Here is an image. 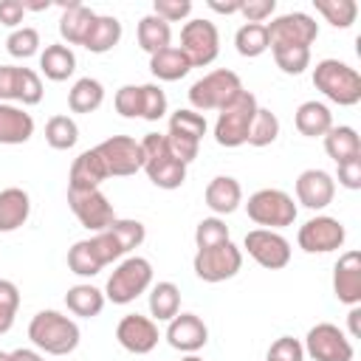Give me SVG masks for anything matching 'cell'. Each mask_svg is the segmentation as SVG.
Listing matches in <instances>:
<instances>
[{"instance_id":"1","label":"cell","mask_w":361,"mask_h":361,"mask_svg":"<svg viewBox=\"0 0 361 361\" xmlns=\"http://www.w3.org/2000/svg\"><path fill=\"white\" fill-rule=\"evenodd\" d=\"M28 338L48 355H68L79 347V324L59 310H39L28 324Z\"/></svg>"},{"instance_id":"2","label":"cell","mask_w":361,"mask_h":361,"mask_svg":"<svg viewBox=\"0 0 361 361\" xmlns=\"http://www.w3.org/2000/svg\"><path fill=\"white\" fill-rule=\"evenodd\" d=\"M141 152H144V172L158 189H180L186 180V164L175 158V152L166 144V135L161 133H147L141 138Z\"/></svg>"},{"instance_id":"3","label":"cell","mask_w":361,"mask_h":361,"mask_svg":"<svg viewBox=\"0 0 361 361\" xmlns=\"http://www.w3.org/2000/svg\"><path fill=\"white\" fill-rule=\"evenodd\" d=\"M313 85L322 90L333 104L353 107L361 102V76L341 59H322L313 68Z\"/></svg>"},{"instance_id":"4","label":"cell","mask_w":361,"mask_h":361,"mask_svg":"<svg viewBox=\"0 0 361 361\" xmlns=\"http://www.w3.org/2000/svg\"><path fill=\"white\" fill-rule=\"evenodd\" d=\"M243 82L234 71L228 68H217L206 76H200L192 87H189V104L192 110L197 113H206V110H223L226 104H231L240 93H243Z\"/></svg>"},{"instance_id":"5","label":"cell","mask_w":361,"mask_h":361,"mask_svg":"<svg viewBox=\"0 0 361 361\" xmlns=\"http://www.w3.org/2000/svg\"><path fill=\"white\" fill-rule=\"evenodd\" d=\"M257 96L251 90H243L231 104H226L214 121V141L220 147H243L248 141V130H251V121L257 116Z\"/></svg>"},{"instance_id":"6","label":"cell","mask_w":361,"mask_h":361,"mask_svg":"<svg viewBox=\"0 0 361 361\" xmlns=\"http://www.w3.org/2000/svg\"><path fill=\"white\" fill-rule=\"evenodd\" d=\"M149 285H152V265H149V259H144V257H127L110 274L107 288H104V299H110L113 305H130Z\"/></svg>"},{"instance_id":"7","label":"cell","mask_w":361,"mask_h":361,"mask_svg":"<svg viewBox=\"0 0 361 361\" xmlns=\"http://www.w3.org/2000/svg\"><path fill=\"white\" fill-rule=\"evenodd\" d=\"M203 135H206V116L203 113H197L192 107H183V110H175L169 116L166 144L175 152V158H180L186 166L197 158Z\"/></svg>"},{"instance_id":"8","label":"cell","mask_w":361,"mask_h":361,"mask_svg":"<svg viewBox=\"0 0 361 361\" xmlns=\"http://www.w3.org/2000/svg\"><path fill=\"white\" fill-rule=\"evenodd\" d=\"M245 212L257 226L274 231V228L293 226L299 209H296V203H293V197L288 192H282V189H259V192H254L248 197Z\"/></svg>"},{"instance_id":"9","label":"cell","mask_w":361,"mask_h":361,"mask_svg":"<svg viewBox=\"0 0 361 361\" xmlns=\"http://www.w3.org/2000/svg\"><path fill=\"white\" fill-rule=\"evenodd\" d=\"M192 268H195L197 279H203V282H212V285L226 282L243 268V251L231 240H226L220 245L197 248V254L192 259Z\"/></svg>"},{"instance_id":"10","label":"cell","mask_w":361,"mask_h":361,"mask_svg":"<svg viewBox=\"0 0 361 361\" xmlns=\"http://www.w3.org/2000/svg\"><path fill=\"white\" fill-rule=\"evenodd\" d=\"M192 68H206L220 54V34L212 20H189L180 28V45H178Z\"/></svg>"},{"instance_id":"11","label":"cell","mask_w":361,"mask_h":361,"mask_svg":"<svg viewBox=\"0 0 361 361\" xmlns=\"http://www.w3.org/2000/svg\"><path fill=\"white\" fill-rule=\"evenodd\" d=\"M305 353L313 361H353L355 350L353 341L347 338V333L330 322H319L307 330L305 336Z\"/></svg>"},{"instance_id":"12","label":"cell","mask_w":361,"mask_h":361,"mask_svg":"<svg viewBox=\"0 0 361 361\" xmlns=\"http://www.w3.org/2000/svg\"><path fill=\"white\" fill-rule=\"evenodd\" d=\"M268 28V42L271 48L276 45H296V48H310L319 37V23L305 14V11H290V14H279L271 23H265Z\"/></svg>"},{"instance_id":"13","label":"cell","mask_w":361,"mask_h":361,"mask_svg":"<svg viewBox=\"0 0 361 361\" xmlns=\"http://www.w3.org/2000/svg\"><path fill=\"white\" fill-rule=\"evenodd\" d=\"M68 206L76 214V220L85 228H90L93 234L104 231L116 220L113 203L107 200V195L102 189H71L68 186Z\"/></svg>"},{"instance_id":"14","label":"cell","mask_w":361,"mask_h":361,"mask_svg":"<svg viewBox=\"0 0 361 361\" xmlns=\"http://www.w3.org/2000/svg\"><path fill=\"white\" fill-rule=\"evenodd\" d=\"M96 152L102 155V161L107 166V175H116V178L135 175L144 166L141 141H135L130 135H110L96 147Z\"/></svg>"},{"instance_id":"15","label":"cell","mask_w":361,"mask_h":361,"mask_svg":"<svg viewBox=\"0 0 361 361\" xmlns=\"http://www.w3.org/2000/svg\"><path fill=\"white\" fill-rule=\"evenodd\" d=\"M243 245H245L248 257H251L257 265L268 268V271H279V268H285V265L290 262V243H288L279 231L254 228V231L245 234Z\"/></svg>"},{"instance_id":"16","label":"cell","mask_w":361,"mask_h":361,"mask_svg":"<svg viewBox=\"0 0 361 361\" xmlns=\"http://www.w3.org/2000/svg\"><path fill=\"white\" fill-rule=\"evenodd\" d=\"M296 240H299V248L307 254H327V251H336L344 245L347 231H344L341 220L327 217V214H316L299 228Z\"/></svg>"},{"instance_id":"17","label":"cell","mask_w":361,"mask_h":361,"mask_svg":"<svg viewBox=\"0 0 361 361\" xmlns=\"http://www.w3.org/2000/svg\"><path fill=\"white\" fill-rule=\"evenodd\" d=\"M116 338L118 344L133 353V355H147L155 350L158 344V324L149 316L141 313H127L118 324H116Z\"/></svg>"},{"instance_id":"18","label":"cell","mask_w":361,"mask_h":361,"mask_svg":"<svg viewBox=\"0 0 361 361\" xmlns=\"http://www.w3.org/2000/svg\"><path fill=\"white\" fill-rule=\"evenodd\" d=\"M336 197V180L330 172L324 169H305L299 178H296V200L305 206V209H324L330 206Z\"/></svg>"},{"instance_id":"19","label":"cell","mask_w":361,"mask_h":361,"mask_svg":"<svg viewBox=\"0 0 361 361\" xmlns=\"http://www.w3.org/2000/svg\"><path fill=\"white\" fill-rule=\"evenodd\" d=\"M333 293L344 305H361V254L344 251L333 268Z\"/></svg>"},{"instance_id":"20","label":"cell","mask_w":361,"mask_h":361,"mask_svg":"<svg viewBox=\"0 0 361 361\" xmlns=\"http://www.w3.org/2000/svg\"><path fill=\"white\" fill-rule=\"evenodd\" d=\"M166 341H169V347H175L180 353H197L209 341V327L195 313H178L175 319H169Z\"/></svg>"},{"instance_id":"21","label":"cell","mask_w":361,"mask_h":361,"mask_svg":"<svg viewBox=\"0 0 361 361\" xmlns=\"http://www.w3.org/2000/svg\"><path fill=\"white\" fill-rule=\"evenodd\" d=\"M104 178H110L107 166H104L102 155L93 147V149H85L73 158L71 172H68V186L71 189H99Z\"/></svg>"},{"instance_id":"22","label":"cell","mask_w":361,"mask_h":361,"mask_svg":"<svg viewBox=\"0 0 361 361\" xmlns=\"http://www.w3.org/2000/svg\"><path fill=\"white\" fill-rule=\"evenodd\" d=\"M62 17H59V37L71 45H85V37L96 20V11L87 8L85 3L79 0H71V3H62Z\"/></svg>"},{"instance_id":"23","label":"cell","mask_w":361,"mask_h":361,"mask_svg":"<svg viewBox=\"0 0 361 361\" xmlns=\"http://www.w3.org/2000/svg\"><path fill=\"white\" fill-rule=\"evenodd\" d=\"M203 197H206V206L214 212V217L217 214H231L243 203V186L231 175H217V178L209 180Z\"/></svg>"},{"instance_id":"24","label":"cell","mask_w":361,"mask_h":361,"mask_svg":"<svg viewBox=\"0 0 361 361\" xmlns=\"http://www.w3.org/2000/svg\"><path fill=\"white\" fill-rule=\"evenodd\" d=\"M31 214V197L20 186H8L0 192V234L17 231Z\"/></svg>"},{"instance_id":"25","label":"cell","mask_w":361,"mask_h":361,"mask_svg":"<svg viewBox=\"0 0 361 361\" xmlns=\"http://www.w3.org/2000/svg\"><path fill=\"white\" fill-rule=\"evenodd\" d=\"M34 135V118L17 104L0 102V144H25Z\"/></svg>"},{"instance_id":"26","label":"cell","mask_w":361,"mask_h":361,"mask_svg":"<svg viewBox=\"0 0 361 361\" xmlns=\"http://www.w3.org/2000/svg\"><path fill=\"white\" fill-rule=\"evenodd\" d=\"M293 124L302 135L307 138H324V133L333 127V113L324 102H302L296 107V116H293Z\"/></svg>"},{"instance_id":"27","label":"cell","mask_w":361,"mask_h":361,"mask_svg":"<svg viewBox=\"0 0 361 361\" xmlns=\"http://www.w3.org/2000/svg\"><path fill=\"white\" fill-rule=\"evenodd\" d=\"M121 39V20L113 14H96L87 37H85V48L90 54H107L118 45Z\"/></svg>"},{"instance_id":"28","label":"cell","mask_w":361,"mask_h":361,"mask_svg":"<svg viewBox=\"0 0 361 361\" xmlns=\"http://www.w3.org/2000/svg\"><path fill=\"white\" fill-rule=\"evenodd\" d=\"M39 71L51 82H65L76 71V54L68 45H62V42L45 45V51L39 54Z\"/></svg>"},{"instance_id":"29","label":"cell","mask_w":361,"mask_h":361,"mask_svg":"<svg viewBox=\"0 0 361 361\" xmlns=\"http://www.w3.org/2000/svg\"><path fill=\"white\" fill-rule=\"evenodd\" d=\"M149 71L161 82H178L192 71V65H189L186 54L178 45H169V48H164V51L149 56Z\"/></svg>"},{"instance_id":"30","label":"cell","mask_w":361,"mask_h":361,"mask_svg":"<svg viewBox=\"0 0 361 361\" xmlns=\"http://www.w3.org/2000/svg\"><path fill=\"white\" fill-rule=\"evenodd\" d=\"M324 152L336 161V164H341V161H347V158H358L361 155V138H358V133L353 130V127H347V124H333L327 133H324Z\"/></svg>"},{"instance_id":"31","label":"cell","mask_w":361,"mask_h":361,"mask_svg":"<svg viewBox=\"0 0 361 361\" xmlns=\"http://www.w3.org/2000/svg\"><path fill=\"white\" fill-rule=\"evenodd\" d=\"M104 102V85L93 76H82L73 82V87L68 90V107L73 113H93L99 110Z\"/></svg>"},{"instance_id":"32","label":"cell","mask_w":361,"mask_h":361,"mask_svg":"<svg viewBox=\"0 0 361 361\" xmlns=\"http://www.w3.org/2000/svg\"><path fill=\"white\" fill-rule=\"evenodd\" d=\"M135 37H138L141 51H147V54L152 56V54L169 48V42H172V28H169V23H164L161 17L147 14V17L138 20V31H135Z\"/></svg>"},{"instance_id":"33","label":"cell","mask_w":361,"mask_h":361,"mask_svg":"<svg viewBox=\"0 0 361 361\" xmlns=\"http://www.w3.org/2000/svg\"><path fill=\"white\" fill-rule=\"evenodd\" d=\"M65 305H68V310H71L73 316L93 319V316H99L102 307H104V293H102L99 288L82 282V285L68 288V293H65Z\"/></svg>"},{"instance_id":"34","label":"cell","mask_w":361,"mask_h":361,"mask_svg":"<svg viewBox=\"0 0 361 361\" xmlns=\"http://www.w3.org/2000/svg\"><path fill=\"white\" fill-rule=\"evenodd\" d=\"M149 313L155 322H169L180 313V290L175 282H158L149 290Z\"/></svg>"},{"instance_id":"35","label":"cell","mask_w":361,"mask_h":361,"mask_svg":"<svg viewBox=\"0 0 361 361\" xmlns=\"http://www.w3.org/2000/svg\"><path fill=\"white\" fill-rule=\"evenodd\" d=\"M234 45H237V54L240 56H248V59L265 54L271 48L265 23H245V25H240L237 34H234Z\"/></svg>"},{"instance_id":"36","label":"cell","mask_w":361,"mask_h":361,"mask_svg":"<svg viewBox=\"0 0 361 361\" xmlns=\"http://www.w3.org/2000/svg\"><path fill=\"white\" fill-rule=\"evenodd\" d=\"M313 6L333 28H350L358 17V3L355 0H313Z\"/></svg>"},{"instance_id":"37","label":"cell","mask_w":361,"mask_h":361,"mask_svg":"<svg viewBox=\"0 0 361 361\" xmlns=\"http://www.w3.org/2000/svg\"><path fill=\"white\" fill-rule=\"evenodd\" d=\"M45 141L54 149H71L79 141V127L71 116H51L45 124Z\"/></svg>"},{"instance_id":"38","label":"cell","mask_w":361,"mask_h":361,"mask_svg":"<svg viewBox=\"0 0 361 361\" xmlns=\"http://www.w3.org/2000/svg\"><path fill=\"white\" fill-rule=\"evenodd\" d=\"M276 135H279V118H276V113L268 110V107H257V116L251 121V130H248V141L245 144H251V147H268V144L276 141Z\"/></svg>"},{"instance_id":"39","label":"cell","mask_w":361,"mask_h":361,"mask_svg":"<svg viewBox=\"0 0 361 361\" xmlns=\"http://www.w3.org/2000/svg\"><path fill=\"white\" fill-rule=\"evenodd\" d=\"M107 231L113 234V240H116V245L121 248V254H130V251L138 248V245L144 243V237H147V228H144L141 220H124V217H116V220L107 226Z\"/></svg>"},{"instance_id":"40","label":"cell","mask_w":361,"mask_h":361,"mask_svg":"<svg viewBox=\"0 0 361 361\" xmlns=\"http://www.w3.org/2000/svg\"><path fill=\"white\" fill-rule=\"evenodd\" d=\"M68 268H71L76 276H96L104 265L99 262V257H96L90 240H79V243H73V245L68 248Z\"/></svg>"},{"instance_id":"41","label":"cell","mask_w":361,"mask_h":361,"mask_svg":"<svg viewBox=\"0 0 361 361\" xmlns=\"http://www.w3.org/2000/svg\"><path fill=\"white\" fill-rule=\"evenodd\" d=\"M274 54V62L282 73H290V76H299L307 65H310V48H296V45H276L271 48Z\"/></svg>"},{"instance_id":"42","label":"cell","mask_w":361,"mask_h":361,"mask_svg":"<svg viewBox=\"0 0 361 361\" xmlns=\"http://www.w3.org/2000/svg\"><path fill=\"white\" fill-rule=\"evenodd\" d=\"M6 51L14 56V59H28L39 51V31L31 28V25H23V28H14L8 37H6Z\"/></svg>"},{"instance_id":"43","label":"cell","mask_w":361,"mask_h":361,"mask_svg":"<svg viewBox=\"0 0 361 361\" xmlns=\"http://www.w3.org/2000/svg\"><path fill=\"white\" fill-rule=\"evenodd\" d=\"M226 240H231V237H228L226 220H220V217H203V220L197 223V228H195V243H197V248L220 245V243H226Z\"/></svg>"},{"instance_id":"44","label":"cell","mask_w":361,"mask_h":361,"mask_svg":"<svg viewBox=\"0 0 361 361\" xmlns=\"http://www.w3.org/2000/svg\"><path fill=\"white\" fill-rule=\"evenodd\" d=\"M20 307V290L11 279H0V336L11 330Z\"/></svg>"},{"instance_id":"45","label":"cell","mask_w":361,"mask_h":361,"mask_svg":"<svg viewBox=\"0 0 361 361\" xmlns=\"http://www.w3.org/2000/svg\"><path fill=\"white\" fill-rule=\"evenodd\" d=\"M166 113V93L158 85H141V118L158 121Z\"/></svg>"},{"instance_id":"46","label":"cell","mask_w":361,"mask_h":361,"mask_svg":"<svg viewBox=\"0 0 361 361\" xmlns=\"http://www.w3.org/2000/svg\"><path fill=\"white\" fill-rule=\"evenodd\" d=\"M17 102L23 107L42 102V79L31 68H20V85H17Z\"/></svg>"},{"instance_id":"47","label":"cell","mask_w":361,"mask_h":361,"mask_svg":"<svg viewBox=\"0 0 361 361\" xmlns=\"http://www.w3.org/2000/svg\"><path fill=\"white\" fill-rule=\"evenodd\" d=\"M116 113L124 118H141V85H124L116 90Z\"/></svg>"},{"instance_id":"48","label":"cell","mask_w":361,"mask_h":361,"mask_svg":"<svg viewBox=\"0 0 361 361\" xmlns=\"http://www.w3.org/2000/svg\"><path fill=\"white\" fill-rule=\"evenodd\" d=\"M265 361H305V347H302V341L293 338V336H279V338L268 347Z\"/></svg>"},{"instance_id":"49","label":"cell","mask_w":361,"mask_h":361,"mask_svg":"<svg viewBox=\"0 0 361 361\" xmlns=\"http://www.w3.org/2000/svg\"><path fill=\"white\" fill-rule=\"evenodd\" d=\"M152 14L161 17L164 23H178L192 14V0H155Z\"/></svg>"},{"instance_id":"50","label":"cell","mask_w":361,"mask_h":361,"mask_svg":"<svg viewBox=\"0 0 361 361\" xmlns=\"http://www.w3.org/2000/svg\"><path fill=\"white\" fill-rule=\"evenodd\" d=\"M274 11H276V0H243L240 6V14L245 17V23H265Z\"/></svg>"},{"instance_id":"51","label":"cell","mask_w":361,"mask_h":361,"mask_svg":"<svg viewBox=\"0 0 361 361\" xmlns=\"http://www.w3.org/2000/svg\"><path fill=\"white\" fill-rule=\"evenodd\" d=\"M336 166H338V169H336L338 183H341L344 189H350V192L361 189V155H358V158H347V161H341V164H336Z\"/></svg>"},{"instance_id":"52","label":"cell","mask_w":361,"mask_h":361,"mask_svg":"<svg viewBox=\"0 0 361 361\" xmlns=\"http://www.w3.org/2000/svg\"><path fill=\"white\" fill-rule=\"evenodd\" d=\"M17 85H20V68L0 65V102H6V104L17 102Z\"/></svg>"},{"instance_id":"53","label":"cell","mask_w":361,"mask_h":361,"mask_svg":"<svg viewBox=\"0 0 361 361\" xmlns=\"http://www.w3.org/2000/svg\"><path fill=\"white\" fill-rule=\"evenodd\" d=\"M25 17V8L20 0H0V23L6 28H17Z\"/></svg>"},{"instance_id":"54","label":"cell","mask_w":361,"mask_h":361,"mask_svg":"<svg viewBox=\"0 0 361 361\" xmlns=\"http://www.w3.org/2000/svg\"><path fill=\"white\" fill-rule=\"evenodd\" d=\"M240 6H243V0H231V3L209 0V8H212V11H217V14H240Z\"/></svg>"},{"instance_id":"55","label":"cell","mask_w":361,"mask_h":361,"mask_svg":"<svg viewBox=\"0 0 361 361\" xmlns=\"http://www.w3.org/2000/svg\"><path fill=\"white\" fill-rule=\"evenodd\" d=\"M347 322H350V336H353V338H358V336H361V307H358V305H353V307H350Z\"/></svg>"},{"instance_id":"56","label":"cell","mask_w":361,"mask_h":361,"mask_svg":"<svg viewBox=\"0 0 361 361\" xmlns=\"http://www.w3.org/2000/svg\"><path fill=\"white\" fill-rule=\"evenodd\" d=\"M11 361H45L37 350H28V347H20V350H14L11 353Z\"/></svg>"},{"instance_id":"57","label":"cell","mask_w":361,"mask_h":361,"mask_svg":"<svg viewBox=\"0 0 361 361\" xmlns=\"http://www.w3.org/2000/svg\"><path fill=\"white\" fill-rule=\"evenodd\" d=\"M180 361H203V358H200V355H195V353H189V355H186V358H180Z\"/></svg>"},{"instance_id":"58","label":"cell","mask_w":361,"mask_h":361,"mask_svg":"<svg viewBox=\"0 0 361 361\" xmlns=\"http://www.w3.org/2000/svg\"><path fill=\"white\" fill-rule=\"evenodd\" d=\"M0 361H11V353H3L0 350Z\"/></svg>"}]
</instances>
